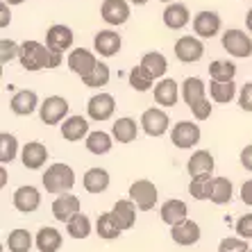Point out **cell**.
<instances>
[{"instance_id": "1", "label": "cell", "mask_w": 252, "mask_h": 252, "mask_svg": "<svg viewBox=\"0 0 252 252\" xmlns=\"http://www.w3.org/2000/svg\"><path fill=\"white\" fill-rule=\"evenodd\" d=\"M18 62L30 73L53 68V50L39 41H23L21 43V53H18Z\"/></svg>"}, {"instance_id": "2", "label": "cell", "mask_w": 252, "mask_h": 252, "mask_svg": "<svg viewBox=\"0 0 252 252\" xmlns=\"http://www.w3.org/2000/svg\"><path fill=\"white\" fill-rule=\"evenodd\" d=\"M75 187V170L68 164H53L43 173V189L53 195L68 193Z\"/></svg>"}, {"instance_id": "3", "label": "cell", "mask_w": 252, "mask_h": 252, "mask_svg": "<svg viewBox=\"0 0 252 252\" xmlns=\"http://www.w3.org/2000/svg\"><path fill=\"white\" fill-rule=\"evenodd\" d=\"M66 114H68V100L62 95H48L39 107V118L46 125H57L66 121Z\"/></svg>"}, {"instance_id": "4", "label": "cell", "mask_w": 252, "mask_h": 252, "mask_svg": "<svg viewBox=\"0 0 252 252\" xmlns=\"http://www.w3.org/2000/svg\"><path fill=\"white\" fill-rule=\"evenodd\" d=\"M157 187H155L150 180H136L132 187H129V200L139 207L141 211H150L157 205Z\"/></svg>"}, {"instance_id": "5", "label": "cell", "mask_w": 252, "mask_h": 252, "mask_svg": "<svg viewBox=\"0 0 252 252\" xmlns=\"http://www.w3.org/2000/svg\"><path fill=\"white\" fill-rule=\"evenodd\" d=\"M170 127V118L164 109L159 107H150L141 114V129L146 132L148 136H161L166 134Z\"/></svg>"}, {"instance_id": "6", "label": "cell", "mask_w": 252, "mask_h": 252, "mask_svg": "<svg viewBox=\"0 0 252 252\" xmlns=\"http://www.w3.org/2000/svg\"><path fill=\"white\" fill-rule=\"evenodd\" d=\"M170 141L180 150H189V148H193L200 143V127L195 123H191V121H180V123L173 125Z\"/></svg>"}, {"instance_id": "7", "label": "cell", "mask_w": 252, "mask_h": 252, "mask_svg": "<svg viewBox=\"0 0 252 252\" xmlns=\"http://www.w3.org/2000/svg\"><path fill=\"white\" fill-rule=\"evenodd\" d=\"M175 57L180 59V62H184V64H195V62H200L202 59V55H205V43L200 41L198 36H180L175 41Z\"/></svg>"}, {"instance_id": "8", "label": "cell", "mask_w": 252, "mask_h": 252, "mask_svg": "<svg viewBox=\"0 0 252 252\" xmlns=\"http://www.w3.org/2000/svg\"><path fill=\"white\" fill-rule=\"evenodd\" d=\"M223 48L232 57L246 59L252 55V39L243 30H227L223 32Z\"/></svg>"}, {"instance_id": "9", "label": "cell", "mask_w": 252, "mask_h": 252, "mask_svg": "<svg viewBox=\"0 0 252 252\" xmlns=\"http://www.w3.org/2000/svg\"><path fill=\"white\" fill-rule=\"evenodd\" d=\"M114 109H116V100L109 94H95V95H91L87 102L89 118H91V121H98V123L109 121V118L114 116Z\"/></svg>"}, {"instance_id": "10", "label": "cell", "mask_w": 252, "mask_h": 252, "mask_svg": "<svg viewBox=\"0 0 252 252\" xmlns=\"http://www.w3.org/2000/svg\"><path fill=\"white\" fill-rule=\"evenodd\" d=\"M95 66H98V59H95V55L91 53V50H84V48H75V50H70L68 68L73 70L75 75L82 77V80L91 77V73L95 70Z\"/></svg>"}, {"instance_id": "11", "label": "cell", "mask_w": 252, "mask_h": 252, "mask_svg": "<svg viewBox=\"0 0 252 252\" xmlns=\"http://www.w3.org/2000/svg\"><path fill=\"white\" fill-rule=\"evenodd\" d=\"M12 202H14V207H16V211H21V214H32V211H36L39 205H41V193H39L36 187L25 184V187H18L16 191H14Z\"/></svg>"}, {"instance_id": "12", "label": "cell", "mask_w": 252, "mask_h": 252, "mask_svg": "<svg viewBox=\"0 0 252 252\" xmlns=\"http://www.w3.org/2000/svg\"><path fill=\"white\" fill-rule=\"evenodd\" d=\"M121 46H123V39L114 30H100L94 36V50L100 57H114L121 53Z\"/></svg>"}, {"instance_id": "13", "label": "cell", "mask_w": 252, "mask_h": 252, "mask_svg": "<svg viewBox=\"0 0 252 252\" xmlns=\"http://www.w3.org/2000/svg\"><path fill=\"white\" fill-rule=\"evenodd\" d=\"M73 30L68 25H50V30L46 32V46L53 50V53H64V50H70L73 46Z\"/></svg>"}, {"instance_id": "14", "label": "cell", "mask_w": 252, "mask_h": 252, "mask_svg": "<svg viewBox=\"0 0 252 252\" xmlns=\"http://www.w3.org/2000/svg\"><path fill=\"white\" fill-rule=\"evenodd\" d=\"M220 16L216 12H198L193 18V32L198 34V39H211L220 32Z\"/></svg>"}, {"instance_id": "15", "label": "cell", "mask_w": 252, "mask_h": 252, "mask_svg": "<svg viewBox=\"0 0 252 252\" xmlns=\"http://www.w3.org/2000/svg\"><path fill=\"white\" fill-rule=\"evenodd\" d=\"M80 214V198L70 193H62L53 202V216L59 223H68L73 216Z\"/></svg>"}, {"instance_id": "16", "label": "cell", "mask_w": 252, "mask_h": 252, "mask_svg": "<svg viewBox=\"0 0 252 252\" xmlns=\"http://www.w3.org/2000/svg\"><path fill=\"white\" fill-rule=\"evenodd\" d=\"M182 95V87L173 80V77H164L155 84V102L161 107H173L177 105V98Z\"/></svg>"}, {"instance_id": "17", "label": "cell", "mask_w": 252, "mask_h": 252, "mask_svg": "<svg viewBox=\"0 0 252 252\" xmlns=\"http://www.w3.org/2000/svg\"><path fill=\"white\" fill-rule=\"evenodd\" d=\"M9 107H12V112L16 116H30V114H34L41 102H39V95L34 91H30V89H23V91H16L9 100Z\"/></svg>"}, {"instance_id": "18", "label": "cell", "mask_w": 252, "mask_h": 252, "mask_svg": "<svg viewBox=\"0 0 252 252\" xmlns=\"http://www.w3.org/2000/svg\"><path fill=\"white\" fill-rule=\"evenodd\" d=\"M48 159V148L43 146L41 141H28L21 150V161L25 168L30 170H39Z\"/></svg>"}, {"instance_id": "19", "label": "cell", "mask_w": 252, "mask_h": 252, "mask_svg": "<svg viewBox=\"0 0 252 252\" xmlns=\"http://www.w3.org/2000/svg\"><path fill=\"white\" fill-rule=\"evenodd\" d=\"M102 21L109 25H123L129 18V5L127 0H105L100 7Z\"/></svg>"}, {"instance_id": "20", "label": "cell", "mask_w": 252, "mask_h": 252, "mask_svg": "<svg viewBox=\"0 0 252 252\" xmlns=\"http://www.w3.org/2000/svg\"><path fill=\"white\" fill-rule=\"evenodd\" d=\"M159 214H161V220H164L166 225H170V227H175V225L189 220L187 218L189 209H187V202H184V200H175V198L166 200L164 205H161V209H159Z\"/></svg>"}, {"instance_id": "21", "label": "cell", "mask_w": 252, "mask_h": 252, "mask_svg": "<svg viewBox=\"0 0 252 252\" xmlns=\"http://www.w3.org/2000/svg\"><path fill=\"white\" fill-rule=\"evenodd\" d=\"M200 225L195 220H184V223L170 227V239L175 241L177 246H195L200 241Z\"/></svg>"}, {"instance_id": "22", "label": "cell", "mask_w": 252, "mask_h": 252, "mask_svg": "<svg viewBox=\"0 0 252 252\" xmlns=\"http://www.w3.org/2000/svg\"><path fill=\"white\" fill-rule=\"evenodd\" d=\"M136 209L139 207L132 202V200H118L116 205H114V209H112V216H114V220H116V225L121 229H132L134 227V223H136Z\"/></svg>"}, {"instance_id": "23", "label": "cell", "mask_w": 252, "mask_h": 252, "mask_svg": "<svg viewBox=\"0 0 252 252\" xmlns=\"http://www.w3.org/2000/svg\"><path fill=\"white\" fill-rule=\"evenodd\" d=\"M189 21H191V14H189L187 5H182V2H170V5H166L164 25L168 30H182L189 25Z\"/></svg>"}, {"instance_id": "24", "label": "cell", "mask_w": 252, "mask_h": 252, "mask_svg": "<svg viewBox=\"0 0 252 252\" xmlns=\"http://www.w3.org/2000/svg\"><path fill=\"white\" fill-rule=\"evenodd\" d=\"M91 134L89 132V121L84 116H68L62 123V136H64L66 141H82L87 139V136Z\"/></svg>"}, {"instance_id": "25", "label": "cell", "mask_w": 252, "mask_h": 252, "mask_svg": "<svg viewBox=\"0 0 252 252\" xmlns=\"http://www.w3.org/2000/svg\"><path fill=\"white\" fill-rule=\"evenodd\" d=\"M205 91H207V87H205V82H202L200 77H187V80L182 82L184 105H189V109H193L198 102H202V100L207 98Z\"/></svg>"}, {"instance_id": "26", "label": "cell", "mask_w": 252, "mask_h": 252, "mask_svg": "<svg viewBox=\"0 0 252 252\" xmlns=\"http://www.w3.org/2000/svg\"><path fill=\"white\" fill-rule=\"evenodd\" d=\"M214 157H211L209 150H195L193 155H191V159H189L187 164V170L191 177H198V175H211L214 173Z\"/></svg>"}, {"instance_id": "27", "label": "cell", "mask_w": 252, "mask_h": 252, "mask_svg": "<svg viewBox=\"0 0 252 252\" xmlns=\"http://www.w3.org/2000/svg\"><path fill=\"white\" fill-rule=\"evenodd\" d=\"M82 182L89 193H102V191L109 189V173H107L105 168L95 166V168H89L87 173H84Z\"/></svg>"}, {"instance_id": "28", "label": "cell", "mask_w": 252, "mask_h": 252, "mask_svg": "<svg viewBox=\"0 0 252 252\" xmlns=\"http://www.w3.org/2000/svg\"><path fill=\"white\" fill-rule=\"evenodd\" d=\"M136 134H139V125H136L134 118H129V116L118 118L112 127V136L118 143H132L136 139Z\"/></svg>"}, {"instance_id": "29", "label": "cell", "mask_w": 252, "mask_h": 252, "mask_svg": "<svg viewBox=\"0 0 252 252\" xmlns=\"http://www.w3.org/2000/svg\"><path fill=\"white\" fill-rule=\"evenodd\" d=\"M141 66L150 73V75L157 80V77H161L164 80L166 70H168V59L164 57L161 53H157V50H153V53H146L143 57H141Z\"/></svg>"}, {"instance_id": "30", "label": "cell", "mask_w": 252, "mask_h": 252, "mask_svg": "<svg viewBox=\"0 0 252 252\" xmlns=\"http://www.w3.org/2000/svg\"><path fill=\"white\" fill-rule=\"evenodd\" d=\"M34 243L41 252H57L62 248V234L55 227H41L34 236Z\"/></svg>"}, {"instance_id": "31", "label": "cell", "mask_w": 252, "mask_h": 252, "mask_svg": "<svg viewBox=\"0 0 252 252\" xmlns=\"http://www.w3.org/2000/svg\"><path fill=\"white\" fill-rule=\"evenodd\" d=\"M84 143H87V150L91 155H107L114 146V136L102 132V129H95V132H91V134L87 136Z\"/></svg>"}, {"instance_id": "32", "label": "cell", "mask_w": 252, "mask_h": 252, "mask_svg": "<svg viewBox=\"0 0 252 252\" xmlns=\"http://www.w3.org/2000/svg\"><path fill=\"white\" fill-rule=\"evenodd\" d=\"M95 234H98L100 239H105V241L118 239V236L123 234V229L118 227L116 220H114L112 211H107V214H100V216H98V223H95Z\"/></svg>"}, {"instance_id": "33", "label": "cell", "mask_w": 252, "mask_h": 252, "mask_svg": "<svg viewBox=\"0 0 252 252\" xmlns=\"http://www.w3.org/2000/svg\"><path fill=\"white\" fill-rule=\"evenodd\" d=\"M236 66L227 59H216L209 64V77L214 82H234Z\"/></svg>"}, {"instance_id": "34", "label": "cell", "mask_w": 252, "mask_h": 252, "mask_svg": "<svg viewBox=\"0 0 252 252\" xmlns=\"http://www.w3.org/2000/svg\"><path fill=\"white\" fill-rule=\"evenodd\" d=\"M209 95L214 102H220V105H227L232 102L236 95V84L234 82H209Z\"/></svg>"}, {"instance_id": "35", "label": "cell", "mask_w": 252, "mask_h": 252, "mask_svg": "<svg viewBox=\"0 0 252 252\" xmlns=\"http://www.w3.org/2000/svg\"><path fill=\"white\" fill-rule=\"evenodd\" d=\"M211 191H214V177H211V175L191 177L189 193L193 195L195 200H211Z\"/></svg>"}, {"instance_id": "36", "label": "cell", "mask_w": 252, "mask_h": 252, "mask_svg": "<svg viewBox=\"0 0 252 252\" xmlns=\"http://www.w3.org/2000/svg\"><path fill=\"white\" fill-rule=\"evenodd\" d=\"M127 80H129V87L134 89V91H139V94H143V91H150L153 89V84H155V77L148 73L143 66H134V68L129 70V75H127Z\"/></svg>"}, {"instance_id": "37", "label": "cell", "mask_w": 252, "mask_h": 252, "mask_svg": "<svg viewBox=\"0 0 252 252\" xmlns=\"http://www.w3.org/2000/svg\"><path fill=\"white\" fill-rule=\"evenodd\" d=\"M7 250L9 252H28L30 248H32V234H30L28 229H14V232H9V236H7Z\"/></svg>"}, {"instance_id": "38", "label": "cell", "mask_w": 252, "mask_h": 252, "mask_svg": "<svg viewBox=\"0 0 252 252\" xmlns=\"http://www.w3.org/2000/svg\"><path fill=\"white\" fill-rule=\"evenodd\" d=\"M234 195V187L227 177H214V191H211V202L214 205H227Z\"/></svg>"}, {"instance_id": "39", "label": "cell", "mask_w": 252, "mask_h": 252, "mask_svg": "<svg viewBox=\"0 0 252 252\" xmlns=\"http://www.w3.org/2000/svg\"><path fill=\"white\" fill-rule=\"evenodd\" d=\"M66 232H68L73 239H87L91 234V220H89L87 214H77L66 223Z\"/></svg>"}, {"instance_id": "40", "label": "cell", "mask_w": 252, "mask_h": 252, "mask_svg": "<svg viewBox=\"0 0 252 252\" xmlns=\"http://www.w3.org/2000/svg\"><path fill=\"white\" fill-rule=\"evenodd\" d=\"M16 153H18L16 136L9 134V132H2V134H0V161H2V164H9L12 159H16Z\"/></svg>"}, {"instance_id": "41", "label": "cell", "mask_w": 252, "mask_h": 252, "mask_svg": "<svg viewBox=\"0 0 252 252\" xmlns=\"http://www.w3.org/2000/svg\"><path fill=\"white\" fill-rule=\"evenodd\" d=\"M109 77H112L109 66L102 64V62H98V66H95V70L91 73V77L82 80V82H84V87H89V89H100V87H105V84L109 82Z\"/></svg>"}, {"instance_id": "42", "label": "cell", "mask_w": 252, "mask_h": 252, "mask_svg": "<svg viewBox=\"0 0 252 252\" xmlns=\"http://www.w3.org/2000/svg\"><path fill=\"white\" fill-rule=\"evenodd\" d=\"M218 252H250L248 248L246 239H241V236H227L218 243Z\"/></svg>"}, {"instance_id": "43", "label": "cell", "mask_w": 252, "mask_h": 252, "mask_svg": "<svg viewBox=\"0 0 252 252\" xmlns=\"http://www.w3.org/2000/svg\"><path fill=\"white\" fill-rule=\"evenodd\" d=\"M18 53H21V43L12 41V39L0 41V62L2 64H9L12 59H18Z\"/></svg>"}, {"instance_id": "44", "label": "cell", "mask_w": 252, "mask_h": 252, "mask_svg": "<svg viewBox=\"0 0 252 252\" xmlns=\"http://www.w3.org/2000/svg\"><path fill=\"white\" fill-rule=\"evenodd\" d=\"M236 234L241 236V239H252V214H243V216L236 220Z\"/></svg>"}, {"instance_id": "45", "label": "cell", "mask_w": 252, "mask_h": 252, "mask_svg": "<svg viewBox=\"0 0 252 252\" xmlns=\"http://www.w3.org/2000/svg\"><path fill=\"white\" fill-rule=\"evenodd\" d=\"M239 107L243 112H252V82L243 84L239 91Z\"/></svg>"}, {"instance_id": "46", "label": "cell", "mask_w": 252, "mask_h": 252, "mask_svg": "<svg viewBox=\"0 0 252 252\" xmlns=\"http://www.w3.org/2000/svg\"><path fill=\"white\" fill-rule=\"evenodd\" d=\"M191 114L195 116V121H207V118L211 116V105H209V100H202V102H198V105L191 109Z\"/></svg>"}, {"instance_id": "47", "label": "cell", "mask_w": 252, "mask_h": 252, "mask_svg": "<svg viewBox=\"0 0 252 252\" xmlns=\"http://www.w3.org/2000/svg\"><path fill=\"white\" fill-rule=\"evenodd\" d=\"M241 164H243L246 170L252 173V146H246L243 150H241Z\"/></svg>"}, {"instance_id": "48", "label": "cell", "mask_w": 252, "mask_h": 252, "mask_svg": "<svg viewBox=\"0 0 252 252\" xmlns=\"http://www.w3.org/2000/svg\"><path fill=\"white\" fill-rule=\"evenodd\" d=\"M241 200H243L248 207H252V180H248V182L241 187Z\"/></svg>"}, {"instance_id": "49", "label": "cell", "mask_w": 252, "mask_h": 252, "mask_svg": "<svg viewBox=\"0 0 252 252\" xmlns=\"http://www.w3.org/2000/svg\"><path fill=\"white\" fill-rule=\"evenodd\" d=\"M12 21V14H9V5L7 2H0V28H7Z\"/></svg>"}, {"instance_id": "50", "label": "cell", "mask_w": 252, "mask_h": 252, "mask_svg": "<svg viewBox=\"0 0 252 252\" xmlns=\"http://www.w3.org/2000/svg\"><path fill=\"white\" fill-rule=\"evenodd\" d=\"M5 184H7V170L0 168V187H5Z\"/></svg>"}, {"instance_id": "51", "label": "cell", "mask_w": 252, "mask_h": 252, "mask_svg": "<svg viewBox=\"0 0 252 252\" xmlns=\"http://www.w3.org/2000/svg\"><path fill=\"white\" fill-rule=\"evenodd\" d=\"M246 25H248V30L252 32V9L248 12V16H246Z\"/></svg>"}, {"instance_id": "52", "label": "cell", "mask_w": 252, "mask_h": 252, "mask_svg": "<svg viewBox=\"0 0 252 252\" xmlns=\"http://www.w3.org/2000/svg\"><path fill=\"white\" fill-rule=\"evenodd\" d=\"M2 2H7V5H21V2H25V0H2Z\"/></svg>"}, {"instance_id": "53", "label": "cell", "mask_w": 252, "mask_h": 252, "mask_svg": "<svg viewBox=\"0 0 252 252\" xmlns=\"http://www.w3.org/2000/svg\"><path fill=\"white\" fill-rule=\"evenodd\" d=\"M129 2H132V5H146L148 0H129Z\"/></svg>"}, {"instance_id": "54", "label": "cell", "mask_w": 252, "mask_h": 252, "mask_svg": "<svg viewBox=\"0 0 252 252\" xmlns=\"http://www.w3.org/2000/svg\"><path fill=\"white\" fill-rule=\"evenodd\" d=\"M161 2H168V5H170V2H173V0H161Z\"/></svg>"}, {"instance_id": "55", "label": "cell", "mask_w": 252, "mask_h": 252, "mask_svg": "<svg viewBox=\"0 0 252 252\" xmlns=\"http://www.w3.org/2000/svg\"><path fill=\"white\" fill-rule=\"evenodd\" d=\"M250 252H252V248H250Z\"/></svg>"}]
</instances>
